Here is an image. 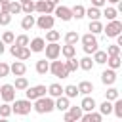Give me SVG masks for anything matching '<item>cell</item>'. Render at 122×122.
<instances>
[{"label":"cell","instance_id":"obj_1","mask_svg":"<svg viewBox=\"0 0 122 122\" xmlns=\"http://www.w3.org/2000/svg\"><path fill=\"white\" fill-rule=\"evenodd\" d=\"M32 109H34L38 114L51 112V111L55 109V105H53V97H46V95H42V97L34 99V105H32Z\"/></svg>","mask_w":122,"mask_h":122},{"label":"cell","instance_id":"obj_2","mask_svg":"<svg viewBox=\"0 0 122 122\" xmlns=\"http://www.w3.org/2000/svg\"><path fill=\"white\" fill-rule=\"evenodd\" d=\"M32 109V101L30 99H13V105H11V112L19 114V116H25L29 114Z\"/></svg>","mask_w":122,"mask_h":122},{"label":"cell","instance_id":"obj_3","mask_svg":"<svg viewBox=\"0 0 122 122\" xmlns=\"http://www.w3.org/2000/svg\"><path fill=\"white\" fill-rule=\"evenodd\" d=\"M80 42H82V48H84V51L90 55V53H93L95 50H97V34H92V32H88V34H84V36H80Z\"/></svg>","mask_w":122,"mask_h":122},{"label":"cell","instance_id":"obj_4","mask_svg":"<svg viewBox=\"0 0 122 122\" xmlns=\"http://www.w3.org/2000/svg\"><path fill=\"white\" fill-rule=\"evenodd\" d=\"M50 72L53 74V76H57V78H67L71 72L67 71V67H65V61H57V59H51V63H50Z\"/></svg>","mask_w":122,"mask_h":122},{"label":"cell","instance_id":"obj_5","mask_svg":"<svg viewBox=\"0 0 122 122\" xmlns=\"http://www.w3.org/2000/svg\"><path fill=\"white\" fill-rule=\"evenodd\" d=\"M103 32H105L109 38H114L116 34L122 32V23H120L118 19H111V21L107 23V27H103Z\"/></svg>","mask_w":122,"mask_h":122},{"label":"cell","instance_id":"obj_6","mask_svg":"<svg viewBox=\"0 0 122 122\" xmlns=\"http://www.w3.org/2000/svg\"><path fill=\"white\" fill-rule=\"evenodd\" d=\"M48 93V88L46 86H27V90H25V95H27V99H30V101H34V99H38V97H42V95H46Z\"/></svg>","mask_w":122,"mask_h":122},{"label":"cell","instance_id":"obj_7","mask_svg":"<svg viewBox=\"0 0 122 122\" xmlns=\"http://www.w3.org/2000/svg\"><path fill=\"white\" fill-rule=\"evenodd\" d=\"M53 23H55V19H53V15H51V13H42V15L36 19V27H38L40 30L53 29Z\"/></svg>","mask_w":122,"mask_h":122},{"label":"cell","instance_id":"obj_8","mask_svg":"<svg viewBox=\"0 0 122 122\" xmlns=\"http://www.w3.org/2000/svg\"><path fill=\"white\" fill-rule=\"evenodd\" d=\"M44 51H46V59H57L61 55V46L57 42H48V46H44Z\"/></svg>","mask_w":122,"mask_h":122},{"label":"cell","instance_id":"obj_9","mask_svg":"<svg viewBox=\"0 0 122 122\" xmlns=\"http://www.w3.org/2000/svg\"><path fill=\"white\" fill-rule=\"evenodd\" d=\"M0 97H2V101L11 103V101L15 99V88H13V84H4V86H0Z\"/></svg>","mask_w":122,"mask_h":122},{"label":"cell","instance_id":"obj_10","mask_svg":"<svg viewBox=\"0 0 122 122\" xmlns=\"http://www.w3.org/2000/svg\"><path fill=\"white\" fill-rule=\"evenodd\" d=\"M53 4H50L48 0H38V2H34V11H38V13H53Z\"/></svg>","mask_w":122,"mask_h":122},{"label":"cell","instance_id":"obj_11","mask_svg":"<svg viewBox=\"0 0 122 122\" xmlns=\"http://www.w3.org/2000/svg\"><path fill=\"white\" fill-rule=\"evenodd\" d=\"M53 13H55L61 21H71V19H72L71 8H67V6H55V8H53Z\"/></svg>","mask_w":122,"mask_h":122},{"label":"cell","instance_id":"obj_12","mask_svg":"<svg viewBox=\"0 0 122 122\" xmlns=\"http://www.w3.org/2000/svg\"><path fill=\"white\" fill-rule=\"evenodd\" d=\"M44 46H46V40H44V38H40V36H36V38L29 40V50H30V51H34V53L44 51Z\"/></svg>","mask_w":122,"mask_h":122},{"label":"cell","instance_id":"obj_13","mask_svg":"<svg viewBox=\"0 0 122 122\" xmlns=\"http://www.w3.org/2000/svg\"><path fill=\"white\" fill-rule=\"evenodd\" d=\"M101 82H103L105 86H112V84L116 82V71H114V69L103 71V72H101Z\"/></svg>","mask_w":122,"mask_h":122},{"label":"cell","instance_id":"obj_14","mask_svg":"<svg viewBox=\"0 0 122 122\" xmlns=\"http://www.w3.org/2000/svg\"><path fill=\"white\" fill-rule=\"evenodd\" d=\"M80 109H82L84 112H88V111H95V109H97V103H95V99H93L92 95H84V99L80 101Z\"/></svg>","mask_w":122,"mask_h":122},{"label":"cell","instance_id":"obj_15","mask_svg":"<svg viewBox=\"0 0 122 122\" xmlns=\"http://www.w3.org/2000/svg\"><path fill=\"white\" fill-rule=\"evenodd\" d=\"M10 72H11L13 76H23V74L27 72V65H25L23 61H15V63L10 65Z\"/></svg>","mask_w":122,"mask_h":122},{"label":"cell","instance_id":"obj_16","mask_svg":"<svg viewBox=\"0 0 122 122\" xmlns=\"http://www.w3.org/2000/svg\"><path fill=\"white\" fill-rule=\"evenodd\" d=\"M80 120H84V122H101L103 120V114L101 112H95V111H88L86 114L82 112Z\"/></svg>","mask_w":122,"mask_h":122},{"label":"cell","instance_id":"obj_17","mask_svg":"<svg viewBox=\"0 0 122 122\" xmlns=\"http://www.w3.org/2000/svg\"><path fill=\"white\" fill-rule=\"evenodd\" d=\"M53 105H55V109H57V111H67V109H69V105H71V99H69L67 95H59V97H55Z\"/></svg>","mask_w":122,"mask_h":122},{"label":"cell","instance_id":"obj_18","mask_svg":"<svg viewBox=\"0 0 122 122\" xmlns=\"http://www.w3.org/2000/svg\"><path fill=\"white\" fill-rule=\"evenodd\" d=\"M34 25H36V19L32 17V13H25V17L21 19V29L23 30H30Z\"/></svg>","mask_w":122,"mask_h":122},{"label":"cell","instance_id":"obj_19","mask_svg":"<svg viewBox=\"0 0 122 122\" xmlns=\"http://www.w3.org/2000/svg\"><path fill=\"white\" fill-rule=\"evenodd\" d=\"M76 88H78V93H82V95H90V93L93 92V84H92L90 80H82Z\"/></svg>","mask_w":122,"mask_h":122},{"label":"cell","instance_id":"obj_20","mask_svg":"<svg viewBox=\"0 0 122 122\" xmlns=\"http://www.w3.org/2000/svg\"><path fill=\"white\" fill-rule=\"evenodd\" d=\"M93 59L90 57V55H86V57H82V59H78V69H82V71H92L93 69Z\"/></svg>","mask_w":122,"mask_h":122},{"label":"cell","instance_id":"obj_21","mask_svg":"<svg viewBox=\"0 0 122 122\" xmlns=\"http://www.w3.org/2000/svg\"><path fill=\"white\" fill-rule=\"evenodd\" d=\"M48 93H50V97H59V95H63V86L61 84H57V82H53V84H50L48 86Z\"/></svg>","mask_w":122,"mask_h":122},{"label":"cell","instance_id":"obj_22","mask_svg":"<svg viewBox=\"0 0 122 122\" xmlns=\"http://www.w3.org/2000/svg\"><path fill=\"white\" fill-rule=\"evenodd\" d=\"M71 13H72L74 19H82V17H86V8H84L82 4H74V6L71 8Z\"/></svg>","mask_w":122,"mask_h":122},{"label":"cell","instance_id":"obj_23","mask_svg":"<svg viewBox=\"0 0 122 122\" xmlns=\"http://www.w3.org/2000/svg\"><path fill=\"white\" fill-rule=\"evenodd\" d=\"M107 57H109V55H107V51H103V50H99V48H97V50L93 51V57H92V59H93V63H97V65H105Z\"/></svg>","mask_w":122,"mask_h":122},{"label":"cell","instance_id":"obj_24","mask_svg":"<svg viewBox=\"0 0 122 122\" xmlns=\"http://www.w3.org/2000/svg\"><path fill=\"white\" fill-rule=\"evenodd\" d=\"M88 30H90L92 34H99V32H103V23H101L99 19H93V21H90Z\"/></svg>","mask_w":122,"mask_h":122},{"label":"cell","instance_id":"obj_25","mask_svg":"<svg viewBox=\"0 0 122 122\" xmlns=\"http://www.w3.org/2000/svg\"><path fill=\"white\" fill-rule=\"evenodd\" d=\"M101 15H105L107 21H111V19H116V17H118V10L112 8V6H105V10L101 11Z\"/></svg>","mask_w":122,"mask_h":122},{"label":"cell","instance_id":"obj_26","mask_svg":"<svg viewBox=\"0 0 122 122\" xmlns=\"http://www.w3.org/2000/svg\"><path fill=\"white\" fill-rule=\"evenodd\" d=\"M107 65H109V69H120V65H122V61H120V55H109L107 57V61H105Z\"/></svg>","mask_w":122,"mask_h":122},{"label":"cell","instance_id":"obj_27","mask_svg":"<svg viewBox=\"0 0 122 122\" xmlns=\"http://www.w3.org/2000/svg\"><path fill=\"white\" fill-rule=\"evenodd\" d=\"M86 17H90V21H93V19H99V17H101V8L90 6V8L86 10Z\"/></svg>","mask_w":122,"mask_h":122},{"label":"cell","instance_id":"obj_28","mask_svg":"<svg viewBox=\"0 0 122 122\" xmlns=\"http://www.w3.org/2000/svg\"><path fill=\"white\" fill-rule=\"evenodd\" d=\"M61 55H63V57H72V55H76V46H74V44H65V46L61 48Z\"/></svg>","mask_w":122,"mask_h":122},{"label":"cell","instance_id":"obj_29","mask_svg":"<svg viewBox=\"0 0 122 122\" xmlns=\"http://www.w3.org/2000/svg\"><path fill=\"white\" fill-rule=\"evenodd\" d=\"M36 72H38V74L50 72V63H48L46 59H38V61H36Z\"/></svg>","mask_w":122,"mask_h":122},{"label":"cell","instance_id":"obj_30","mask_svg":"<svg viewBox=\"0 0 122 122\" xmlns=\"http://www.w3.org/2000/svg\"><path fill=\"white\" fill-rule=\"evenodd\" d=\"M99 112L103 114V116H109L111 112H112V101H109V99H105L101 105H99Z\"/></svg>","mask_w":122,"mask_h":122},{"label":"cell","instance_id":"obj_31","mask_svg":"<svg viewBox=\"0 0 122 122\" xmlns=\"http://www.w3.org/2000/svg\"><path fill=\"white\" fill-rule=\"evenodd\" d=\"M63 95H67L69 99H72V97H76V95H78V88H76L74 84H69V86H65V88H63Z\"/></svg>","mask_w":122,"mask_h":122},{"label":"cell","instance_id":"obj_32","mask_svg":"<svg viewBox=\"0 0 122 122\" xmlns=\"http://www.w3.org/2000/svg\"><path fill=\"white\" fill-rule=\"evenodd\" d=\"M61 38V32L59 30H53V29H48L46 30V42H57Z\"/></svg>","mask_w":122,"mask_h":122},{"label":"cell","instance_id":"obj_33","mask_svg":"<svg viewBox=\"0 0 122 122\" xmlns=\"http://www.w3.org/2000/svg\"><path fill=\"white\" fill-rule=\"evenodd\" d=\"M19 61H27L29 57H30V50H29V46H21L19 48V51H17V55H15Z\"/></svg>","mask_w":122,"mask_h":122},{"label":"cell","instance_id":"obj_34","mask_svg":"<svg viewBox=\"0 0 122 122\" xmlns=\"http://www.w3.org/2000/svg\"><path fill=\"white\" fill-rule=\"evenodd\" d=\"M65 67H67V71H69V72H74V71L78 69V59H76L74 55H72V57H67Z\"/></svg>","mask_w":122,"mask_h":122},{"label":"cell","instance_id":"obj_35","mask_svg":"<svg viewBox=\"0 0 122 122\" xmlns=\"http://www.w3.org/2000/svg\"><path fill=\"white\" fill-rule=\"evenodd\" d=\"M27 86H29V80H27L25 76H17V78H15V84H13V88H15V90L25 92V90H27Z\"/></svg>","mask_w":122,"mask_h":122},{"label":"cell","instance_id":"obj_36","mask_svg":"<svg viewBox=\"0 0 122 122\" xmlns=\"http://www.w3.org/2000/svg\"><path fill=\"white\" fill-rule=\"evenodd\" d=\"M112 112L116 114V118H122V99L116 97L114 103H112Z\"/></svg>","mask_w":122,"mask_h":122},{"label":"cell","instance_id":"obj_37","mask_svg":"<svg viewBox=\"0 0 122 122\" xmlns=\"http://www.w3.org/2000/svg\"><path fill=\"white\" fill-rule=\"evenodd\" d=\"M8 11H10L11 15L21 13V2H19V0H17V2H10V4H8Z\"/></svg>","mask_w":122,"mask_h":122},{"label":"cell","instance_id":"obj_38","mask_svg":"<svg viewBox=\"0 0 122 122\" xmlns=\"http://www.w3.org/2000/svg\"><path fill=\"white\" fill-rule=\"evenodd\" d=\"M78 40H80V36H78V32H74V30H71V32L65 34V44H76Z\"/></svg>","mask_w":122,"mask_h":122},{"label":"cell","instance_id":"obj_39","mask_svg":"<svg viewBox=\"0 0 122 122\" xmlns=\"http://www.w3.org/2000/svg\"><path fill=\"white\" fill-rule=\"evenodd\" d=\"M67 112H69V114H71V116H72L74 120H80V116H82V112H84V111H82L80 107H71V105H69Z\"/></svg>","mask_w":122,"mask_h":122},{"label":"cell","instance_id":"obj_40","mask_svg":"<svg viewBox=\"0 0 122 122\" xmlns=\"http://www.w3.org/2000/svg\"><path fill=\"white\" fill-rule=\"evenodd\" d=\"M10 114H11V105L4 101V103L0 105V116H2V118H8Z\"/></svg>","mask_w":122,"mask_h":122},{"label":"cell","instance_id":"obj_41","mask_svg":"<svg viewBox=\"0 0 122 122\" xmlns=\"http://www.w3.org/2000/svg\"><path fill=\"white\" fill-rule=\"evenodd\" d=\"M116 97H120V95H118V90L111 86V88H109V90L105 92V99H109V101H114Z\"/></svg>","mask_w":122,"mask_h":122},{"label":"cell","instance_id":"obj_42","mask_svg":"<svg viewBox=\"0 0 122 122\" xmlns=\"http://www.w3.org/2000/svg\"><path fill=\"white\" fill-rule=\"evenodd\" d=\"M10 23H11V13H10V11H0V25L6 27V25H10Z\"/></svg>","mask_w":122,"mask_h":122},{"label":"cell","instance_id":"obj_43","mask_svg":"<svg viewBox=\"0 0 122 122\" xmlns=\"http://www.w3.org/2000/svg\"><path fill=\"white\" fill-rule=\"evenodd\" d=\"M21 11H23V13H32V11H34V2H32V0L23 2V4H21Z\"/></svg>","mask_w":122,"mask_h":122},{"label":"cell","instance_id":"obj_44","mask_svg":"<svg viewBox=\"0 0 122 122\" xmlns=\"http://www.w3.org/2000/svg\"><path fill=\"white\" fill-rule=\"evenodd\" d=\"M13 44L19 46V48H21V46H29V36H27V34H19V36L13 40Z\"/></svg>","mask_w":122,"mask_h":122},{"label":"cell","instance_id":"obj_45","mask_svg":"<svg viewBox=\"0 0 122 122\" xmlns=\"http://www.w3.org/2000/svg\"><path fill=\"white\" fill-rule=\"evenodd\" d=\"M13 40H15V36H13L11 30H6V32L2 34V42H4V44H13Z\"/></svg>","mask_w":122,"mask_h":122},{"label":"cell","instance_id":"obj_46","mask_svg":"<svg viewBox=\"0 0 122 122\" xmlns=\"http://www.w3.org/2000/svg\"><path fill=\"white\" fill-rule=\"evenodd\" d=\"M107 55H120V46L118 44H111L107 48Z\"/></svg>","mask_w":122,"mask_h":122},{"label":"cell","instance_id":"obj_47","mask_svg":"<svg viewBox=\"0 0 122 122\" xmlns=\"http://www.w3.org/2000/svg\"><path fill=\"white\" fill-rule=\"evenodd\" d=\"M8 74H10V65L4 63V61H0V78H4Z\"/></svg>","mask_w":122,"mask_h":122},{"label":"cell","instance_id":"obj_48","mask_svg":"<svg viewBox=\"0 0 122 122\" xmlns=\"http://www.w3.org/2000/svg\"><path fill=\"white\" fill-rule=\"evenodd\" d=\"M92 6H95V8H105V6H107V0H92Z\"/></svg>","mask_w":122,"mask_h":122},{"label":"cell","instance_id":"obj_49","mask_svg":"<svg viewBox=\"0 0 122 122\" xmlns=\"http://www.w3.org/2000/svg\"><path fill=\"white\" fill-rule=\"evenodd\" d=\"M17 51H19V46H15V44H10V53L15 57L17 55Z\"/></svg>","mask_w":122,"mask_h":122},{"label":"cell","instance_id":"obj_50","mask_svg":"<svg viewBox=\"0 0 122 122\" xmlns=\"http://www.w3.org/2000/svg\"><path fill=\"white\" fill-rule=\"evenodd\" d=\"M63 118H65V122H74V118H72L69 112H65V116H63Z\"/></svg>","mask_w":122,"mask_h":122},{"label":"cell","instance_id":"obj_51","mask_svg":"<svg viewBox=\"0 0 122 122\" xmlns=\"http://www.w3.org/2000/svg\"><path fill=\"white\" fill-rule=\"evenodd\" d=\"M4 51H6V44H4V42H2V40H0V55H2V53H4Z\"/></svg>","mask_w":122,"mask_h":122},{"label":"cell","instance_id":"obj_52","mask_svg":"<svg viewBox=\"0 0 122 122\" xmlns=\"http://www.w3.org/2000/svg\"><path fill=\"white\" fill-rule=\"evenodd\" d=\"M48 2H50V4H53V6H57V4H59V0H48Z\"/></svg>","mask_w":122,"mask_h":122},{"label":"cell","instance_id":"obj_53","mask_svg":"<svg viewBox=\"0 0 122 122\" xmlns=\"http://www.w3.org/2000/svg\"><path fill=\"white\" fill-rule=\"evenodd\" d=\"M107 2H111V4H120V0H107Z\"/></svg>","mask_w":122,"mask_h":122},{"label":"cell","instance_id":"obj_54","mask_svg":"<svg viewBox=\"0 0 122 122\" xmlns=\"http://www.w3.org/2000/svg\"><path fill=\"white\" fill-rule=\"evenodd\" d=\"M19 2H21V4H23V2H29V0H19Z\"/></svg>","mask_w":122,"mask_h":122}]
</instances>
